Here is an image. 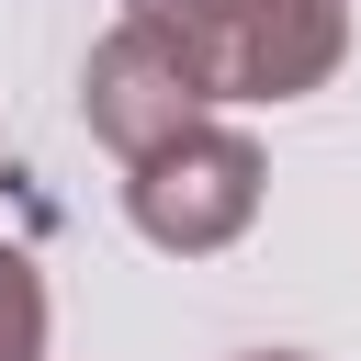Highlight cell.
<instances>
[{
  "label": "cell",
  "mask_w": 361,
  "mask_h": 361,
  "mask_svg": "<svg viewBox=\"0 0 361 361\" xmlns=\"http://www.w3.org/2000/svg\"><path fill=\"white\" fill-rule=\"evenodd\" d=\"M135 23H180V11H203V0H124Z\"/></svg>",
  "instance_id": "5b68a950"
},
{
  "label": "cell",
  "mask_w": 361,
  "mask_h": 361,
  "mask_svg": "<svg viewBox=\"0 0 361 361\" xmlns=\"http://www.w3.org/2000/svg\"><path fill=\"white\" fill-rule=\"evenodd\" d=\"M259 147L237 135V124H192L180 147H158L135 180H124V214H135V237L158 248V259H214V248H237L248 237V214H259Z\"/></svg>",
  "instance_id": "7a4b0ae2"
},
{
  "label": "cell",
  "mask_w": 361,
  "mask_h": 361,
  "mask_svg": "<svg viewBox=\"0 0 361 361\" xmlns=\"http://www.w3.org/2000/svg\"><path fill=\"white\" fill-rule=\"evenodd\" d=\"M203 68H192V45L169 34V23H113L102 45H90V68H79V124L124 158V169H147L158 147H180L192 124H203Z\"/></svg>",
  "instance_id": "3957f363"
},
{
  "label": "cell",
  "mask_w": 361,
  "mask_h": 361,
  "mask_svg": "<svg viewBox=\"0 0 361 361\" xmlns=\"http://www.w3.org/2000/svg\"><path fill=\"white\" fill-rule=\"evenodd\" d=\"M0 361H45V271L0 237Z\"/></svg>",
  "instance_id": "277c9868"
},
{
  "label": "cell",
  "mask_w": 361,
  "mask_h": 361,
  "mask_svg": "<svg viewBox=\"0 0 361 361\" xmlns=\"http://www.w3.org/2000/svg\"><path fill=\"white\" fill-rule=\"evenodd\" d=\"M214 102H305L350 56V0H203L169 23Z\"/></svg>",
  "instance_id": "6da1fadb"
},
{
  "label": "cell",
  "mask_w": 361,
  "mask_h": 361,
  "mask_svg": "<svg viewBox=\"0 0 361 361\" xmlns=\"http://www.w3.org/2000/svg\"><path fill=\"white\" fill-rule=\"evenodd\" d=\"M237 361H316V350H237Z\"/></svg>",
  "instance_id": "8992f818"
}]
</instances>
